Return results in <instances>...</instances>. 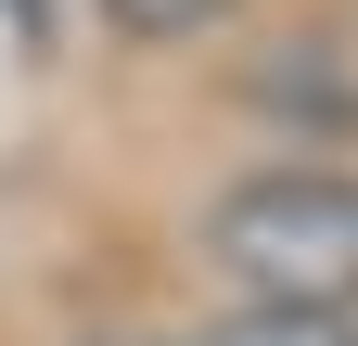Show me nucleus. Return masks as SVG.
<instances>
[{"label":"nucleus","instance_id":"nucleus-1","mask_svg":"<svg viewBox=\"0 0 358 346\" xmlns=\"http://www.w3.org/2000/svg\"><path fill=\"white\" fill-rule=\"evenodd\" d=\"M205 256L243 282V308H358V167H243L205 205Z\"/></svg>","mask_w":358,"mask_h":346},{"label":"nucleus","instance_id":"nucleus-2","mask_svg":"<svg viewBox=\"0 0 358 346\" xmlns=\"http://www.w3.org/2000/svg\"><path fill=\"white\" fill-rule=\"evenodd\" d=\"M205 346H358V308H231Z\"/></svg>","mask_w":358,"mask_h":346},{"label":"nucleus","instance_id":"nucleus-3","mask_svg":"<svg viewBox=\"0 0 358 346\" xmlns=\"http://www.w3.org/2000/svg\"><path fill=\"white\" fill-rule=\"evenodd\" d=\"M103 13H115L128 39H205V26H231L243 0H103Z\"/></svg>","mask_w":358,"mask_h":346}]
</instances>
